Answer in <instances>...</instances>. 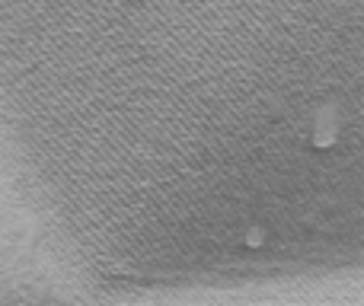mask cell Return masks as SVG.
<instances>
[{"label":"cell","instance_id":"7a4b0ae2","mask_svg":"<svg viewBox=\"0 0 364 306\" xmlns=\"http://www.w3.org/2000/svg\"><path fill=\"white\" fill-rule=\"evenodd\" d=\"M262 243H265V230H259V226H250V233H246V246H250V249H259Z\"/></svg>","mask_w":364,"mask_h":306},{"label":"cell","instance_id":"6da1fadb","mask_svg":"<svg viewBox=\"0 0 364 306\" xmlns=\"http://www.w3.org/2000/svg\"><path fill=\"white\" fill-rule=\"evenodd\" d=\"M336 109H323L320 115H316V128H314V147H320V151H326V147H333L336 141Z\"/></svg>","mask_w":364,"mask_h":306}]
</instances>
